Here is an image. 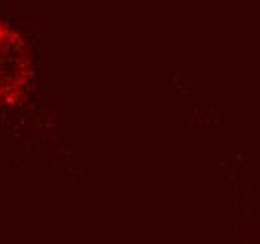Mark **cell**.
Instances as JSON below:
<instances>
[{"label":"cell","mask_w":260,"mask_h":244,"mask_svg":"<svg viewBox=\"0 0 260 244\" xmlns=\"http://www.w3.org/2000/svg\"><path fill=\"white\" fill-rule=\"evenodd\" d=\"M32 83L30 49L21 34L0 19V107L23 100Z\"/></svg>","instance_id":"6da1fadb"}]
</instances>
